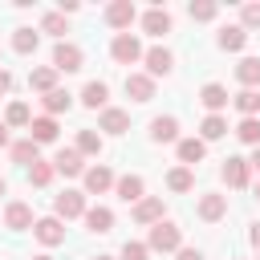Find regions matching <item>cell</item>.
I'll return each mask as SVG.
<instances>
[{
	"mask_svg": "<svg viewBox=\"0 0 260 260\" xmlns=\"http://www.w3.org/2000/svg\"><path fill=\"white\" fill-rule=\"evenodd\" d=\"M53 171H61V175H85V162H81V154H77V150H57Z\"/></svg>",
	"mask_w": 260,
	"mask_h": 260,
	"instance_id": "d6986e66",
	"label": "cell"
},
{
	"mask_svg": "<svg viewBox=\"0 0 260 260\" xmlns=\"http://www.w3.org/2000/svg\"><path fill=\"white\" fill-rule=\"evenodd\" d=\"M85 228L98 232V236L110 232V228H114V211H110V207H85Z\"/></svg>",
	"mask_w": 260,
	"mask_h": 260,
	"instance_id": "ffe728a7",
	"label": "cell"
},
{
	"mask_svg": "<svg viewBox=\"0 0 260 260\" xmlns=\"http://www.w3.org/2000/svg\"><path fill=\"white\" fill-rule=\"evenodd\" d=\"M232 102H236V110H240L244 118H256V110H260V89H240Z\"/></svg>",
	"mask_w": 260,
	"mask_h": 260,
	"instance_id": "f1b7e54d",
	"label": "cell"
},
{
	"mask_svg": "<svg viewBox=\"0 0 260 260\" xmlns=\"http://www.w3.org/2000/svg\"><path fill=\"white\" fill-rule=\"evenodd\" d=\"M187 12H191V20H215V4L211 0H199V4H187Z\"/></svg>",
	"mask_w": 260,
	"mask_h": 260,
	"instance_id": "8d00e7d4",
	"label": "cell"
},
{
	"mask_svg": "<svg viewBox=\"0 0 260 260\" xmlns=\"http://www.w3.org/2000/svg\"><path fill=\"white\" fill-rule=\"evenodd\" d=\"M28 138L41 146V142H57V118H32L28 122Z\"/></svg>",
	"mask_w": 260,
	"mask_h": 260,
	"instance_id": "2e32d148",
	"label": "cell"
},
{
	"mask_svg": "<svg viewBox=\"0 0 260 260\" xmlns=\"http://www.w3.org/2000/svg\"><path fill=\"white\" fill-rule=\"evenodd\" d=\"M203 154H207V142L203 138H179V158L183 162H203Z\"/></svg>",
	"mask_w": 260,
	"mask_h": 260,
	"instance_id": "cb8c5ba5",
	"label": "cell"
},
{
	"mask_svg": "<svg viewBox=\"0 0 260 260\" xmlns=\"http://www.w3.org/2000/svg\"><path fill=\"white\" fill-rule=\"evenodd\" d=\"M126 93H130L134 102H150V98H154V77H146V73H126Z\"/></svg>",
	"mask_w": 260,
	"mask_h": 260,
	"instance_id": "9c48e42d",
	"label": "cell"
},
{
	"mask_svg": "<svg viewBox=\"0 0 260 260\" xmlns=\"http://www.w3.org/2000/svg\"><path fill=\"white\" fill-rule=\"evenodd\" d=\"M252 244L260 248V223H252Z\"/></svg>",
	"mask_w": 260,
	"mask_h": 260,
	"instance_id": "7bdbcfd3",
	"label": "cell"
},
{
	"mask_svg": "<svg viewBox=\"0 0 260 260\" xmlns=\"http://www.w3.org/2000/svg\"><path fill=\"white\" fill-rule=\"evenodd\" d=\"M134 219H138V223H150V228H154V223L162 219V199H158V195H142V199L134 203Z\"/></svg>",
	"mask_w": 260,
	"mask_h": 260,
	"instance_id": "8992f818",
	"label": "cell"
},
{
	"mask_svg": "<svg viewBox=\"0 0 260 260\" xmlns=\"http://www.w3.org/2000/svg\"><path fill=\"white\" fill-rule=\"evenodd\" d=\"M236 77H240L244 89H256V85H260V57H244V61L236 65Z\"/></svg>",
	"mask_w": 260,
	"mask_h": 260,
	"instance_id": "44dd1931",
	"label": "cell"
},
{
	"mask_svg": "<svg viewBox=\"0 0 260 260\" xmlns=\"http://www.w3.org/2000/svg\"><path fill=\"white\" fill-rule=\"evenodd\" d=\"M4 191H8V187H4V179H0V195H4Z\"/></svg>",
	"mask_w": 260,
	"mask_h": 260,
	"instance_id": "bcb514c9",
	"label": "cell"
},
{
	"mask_svg": "<svg viewBox=\"0 0 260 260\" xmlns=\"http://www.w3.org/2000/svg\"><path fill=\"white\" fill-rule=\"evenodd\" d=\"M53 175H57V171H53V162H41V158H37V162L28 167V183H32V187H49V183H53Z\"/></svg>",
	"mask_w": 260,
	"mask_h": 260,
	"instance_id": "4dcf8cb0",
	"label": "cell"
},
{
	"mask_svg": "<svg viewBox=\"0 0 260 260\" xmlns=\"http://www.w3.org/2000/svg\"><path fill=\"white\" fill-rule=\"evenodd\" d=\"M142 28H146V37H167L171 32V12L167 8H150L142 16Z\"/></svg>",
	"mask_w": 260,
	"mask_h": 260,
	"instance_id": "30bf717a",
	"label": "cell"
},
{
	"mask_svg": "<svg viewBox=\"0 0 260 260\" xmlns=\"http://www.w3.org/2000/svg\"><path fill=\"white\" fill-rule=\"evenodd\" d=\"M102 130H106V134H126V130H130V114L118 110V106H106V110H102Z\"/></svg>",
	"mask_w": 260,
	"mask_h": 260,
	"instance_id": "8fae6325",
	"label": "cell"
},
{
	"mask_svg": "<svg viewBox=\"0 0 260 260\" xmlns=\"http://www.w3.org/2000/svg\"><path fill=\"white\" fill-rule=\"evenodd\" d=\"M171 65H175V57H171L167 49H150V53H146V77H167Z\"/></svg>",
	"mask_w": 260,
	"mask_h": 260,
	"instance_id": "5bb4252c",
	"label": "cell"
},
{
	"mask_svg": "<svg viewBox=\"0 0 260 260\" xmlns=\"http://www.w3.org/2000/svg\"><path fill=\"white\" fill-rule=\"evenodd\" d=\"M248 158H223V179H228V187H248Z\"/></svg>",
	"mask_w": 260,
	"mask_h": 260,
	"instance_id": "7c38bea8",
	"label": "cell"
},
{
	"mask_svg": "<svg viewBox=\"0 0 260 260\" xmlns=\"http://www.w3.org/2000/svg\"><path fill=\"white\" fill-rule=\"evenodd\" d=\"M223 215H228V195L207 191V195L199 199V219H203V223H215V219H223Z\"/></svg>",
	"mask_w": 260,
	"mask_h": 260,
	"instance_id": "5b68a950",
	"label": "cell"
},
{
	"mask_svg": "<svg viewBox=\"0 0 260 260\" xmlns=\"http://www.w3.org/2000/svg\"><path fill=\"white\" fill-rule=\"evenodd\" d=\"M240 28L248 32V28H260V4H244L240 8Z\"/></svg>",
	"mask_w": 260,
	"mask_h": 260,
	"instance_id": "74e56055",
	"label": "cell"
},
{
	"mask_svg": "<svg viewBox=\"0 0 260 260\" xmlns=\"http://www.w3.org/2000/svg\"><path fill=\"white\" fill-rule=\"evenodd\" d=\"M150 138L154 142H175L179 138V118H171V114L167 118H154L150 122Z\"/></svg>",
	"mask_w": 260,
	"mask_h": 260,
	"instance_id": "ac0fdd59",
	"label": "cell"
},
{
	"mask_svg": "<svg viewBox=\"0 0 260 260\" xmlns=\"http://www.w3.org/2000/svg\"><path fill=\"white\" fill-rule=\"evenodd\" d=\"M53 207H57V219H73V215H85V195L69 187V191H61V195H57V203H53Z\"/></svg>",
	"mask_w": 260,
	"mask_h": 260,
	"instance_id": "277c9868",
	"label": "cell"
},
{
	"mask_svg": "<svg viewBox=\"0 0 260 260\" xmlns=\"http://www.w3.org/2000/svg\"><path fill=\"white\" fill-rule=\"evenodd\" d=\"M106 24H110V28H130V24H134V4H130V0H114V4L106 8Z\"/></svg>",
	"mask_w": 260,
	"mask_h": 260,
	"instance_id": "ba28073f",
	"label": "cell"
},
{
	"mask_svg": "<svg viewBox=\"0 0 260 260\" xmlns=\"http://www.w3.org/2000/svg\"><path fill=\"white\" fill-rule=\"evenodd\" d=\"M37 41H41V37H37L32 28H16V32H12V49H16V53H37Z\"/></svg>",
	"mask_w": 260,
	"mask_h": 260,
	"instance_id": "1f68e13d",
	"label": "cell"
},
{
	"mask_svg": "<svg viewBox=\"0 0 260 260\" xmlns=\"http://www.w3.org/2000/svg\"><path fill=\"white\" fill-rule=\"evenodd\" d=\"M32 232H37V240H41V244H49V248H57V244L65 240V228H61V219H57V215L37 219V223H32Z\"/></svg>",
	"mask_w": 260,
	"mask_h": 260,
	"instance_id": "52a82bcc",
	"label": "cell"
},
{
	"mask_svg": "<svg viewBox=\"0 0 260 260\" xmlns=\"http://www.w3.org/2000/svg\"><path fill=\"white\" fill-rule=\"evenodd\" d=\"M248 167H256V171H260V146H256V154L248 158Z\"/></svg>",
	"mask_w": 260,
	"mask_h": 260,
	"instance_id": "ee69618b",
	"label": "cell"
},
{
	"mask_svg": "<svg viewBox=\"0 0 260 260\" xmlns=\"http://www.w3.org/2000/svg\"><path fill=\"white\" fill-rule=\"evenodd\" d=\"M93 260H114V256H93Z\"/></svg>",
	"mask_w": 260,
	"mask_h": 260,
	"instance_id": "c3c4849f",
	"label": "cell"
},
{
	"mask_svg": "<svg viewBox=\"0 0 260 260\" xmlns=\"http://www.w3.org/2000/svg\"><path fill=\"white\" fill-rule=\"evenodd\" d=\"M41 28H45V32H53V37H65V16H61V12H45Z\"/></svg>",
	"mask_w": 260,
	"mask_h": 260,
	"instance_id": "f35d334b",
	"label": "cell"
},
{
	"mask_svg": "<svg viewBox=\"0 0 260 260\" xmlns=\"http://www.w3.org/2000/svg\"><path fill=\"white\" fill-rule=\"evenodd\" d=\"M256 199H260V183H256Z\"/></svg>",
	"mask_w": 260,
	"mask_h": 260,
	"instance_id": "681fc988",
	"label": "cell"
},
{
	"mask_svg": "<svg viewBox=\"0 0 260 260\" xmlns=\"http://www.w3.org/2000/svg\"><path fill=\"white\" fill-rule=\"evenodd\" d=\"M146 252H150V248H146L142 240H126V244H122V260H146Z\"/></svg>",
	"mask_w": 260,
	"mask_h": 260,
	"instance_id": "ab89813d",
	"label": "cell"
},
{
	"mask_svg": "<svg viewBox=\"0 0 260 260\" xmlns=\"http://www.w3.org/2000/svg\"><path fill=\"white\" fill-rule=\"evenodd\" d=\"M4 223H8L12 232H24V228H32V207H28V203H8V211H4Z\"/></svg>",
	"mask_w": 260,
	"mask_h": 260,
	"instance_id": "e0dca14e",
	"label": "cell"
},
{
	"mask_svg": "<svg viewBox=\"0 0 260 260\" xmlns=\"http://www.w3.org/2000/svg\"><path fill=\"white\" fill-rule=\"evenodd\" d=\"M0 146H8V126L0 122Z\"/></svg>",
	"mask_w": 260,
	"mask_h": 260,
	"instance_id": "f6af8a7d",
	"label": "cell"
},
{
	"mask_svg": "<svg viewBox=\"0 0 260 260\" xmlns=\"http://www.w3.org/2000/svg\"><path fill=\"white\" fill-rule=\"evenodd\" d=\"M32 260H53V256H32Z\"/></svg>",
	"mask_w": 260,
	"mask_h": 260,
	"instance_id": "7dc6e473",
	"label": "cell"
},
{
	"mask_svg": "<svg viewBox=\"0 0 260 260\" xmlns=\"http://www.w3.org/2000/svg\"><path fill=\"white\" fill-rule=\"evenodd\" d=\"M223 134H228V122H223L219 114H207L203 126H199V138H203V142H215V138H223Z\"/></svg>",
	"mask_w": 260,
	"mask_h": 260,
	"instance_id": "4316f807",
	"label": "cell"
},
{
	"mask_svg": "<svg viewBox=\"0 0 260 260\" xmlns=\"http://www.w3.org/2000/svg\"><path fill=\"white\" fill-rule=\"evenodd\" d=\"M81 158L85 154H102V134L98 130H77V146H73Z\"/></svg>",
	"mask_w": 260,
	"mask_h": 260,
	"instance_id": "83f0119b",
	"label": "cell"
},
{
	"mask_svg": "<svg viewBox=\"0 0 260 260\" xmlns=\"http://www.w3.org/2000/svg\"><path fill=\"white\" fill-rule=\"evenodd\" d=\"M236 134H240V142H248V146H260V118H244V122L236 126Z\"/></svg>",
	"mask_w": 260,
	"mask_h": 260,
	"instance_id": "e575fe53",
	"label": "cell"
},
{
	"mask_svg": "<svg viewBox=\"0 0 260 260\" xmlns=\"http://www.w3.org/2000/svg\"><path fill=\"white\" fill-rule=\"evenodd\" d=\"M12 158H16V162H24V167H32V162H37V142H32V138L12 142Z\"/></svg>",
	"mask_w": 260,
	"mask_h": 260,
	"instance_id": "d6a6232c",
	"label": "cell"
},
{
	"mask_svg": "<svg viewBox=\"0 0 260 260\" xmlns=\"http://www.w3.org/2000/svg\"><path fill=\"white\" fill-rule=\"evenodd\" d=\"M199 102H203V106H207L211 114H219V110L228 106V89H223L219 81H207V85L199 89Z\"/></svg>",
	"mask_w": 260,
	"mask_h": 260,
	"instance_id": "9a60e30c",
	"label": "cell"
},
{
	"mask_svg": "<svg viewBox=\"0 0 260 260\" xmlns=\"http://www.w3.org/2000/svg\"><path fill=\"white\" fill-rule=\"evenodd\" d=\"M41 106H45V118L65 114V110H69V93H65V89H53V93H45V98H41Z\"/></svg>",
	"mask_w": 260,
	"mask_h": 260,
	"instance_id": "f546056e",
	"label": "cell"
},
{
	"mask_svg": "<svg viewBox=\"0 0 260 260\" xmlns=\"http://www.w3.org/2000/svg\"><path fill=\"white\" fill-rule=\"evenodd\" d=\"M114 187H118V199H122V203H138V199H142V179H138V175H122Z\"/></svg>",
	"mask_w": 260,
	"mask_h": 260,
	"instance_id": "d4e9b609",
	"label": "cell"
},
{
	"mask_svg": "<svg viewBox=\"0 0 260 260\" xmlns=\"http://www.w3.org/2000/svg\"><path fill=\"white\" fill-rule=\"evenodd\" d=\"M8 85H12V73H8V69H0V93H8Z\"/></svg>",
	"mask_w": 260,
	"mask_h": 260,
	"instance_id": "b9f144b4",
	"label": "cell"
},
{
	"mask_svg": "<svg viewBox=\"0 0 260 260\" xmlns=\"http://www.w3.org/2000/svg\"><path fill=\"white\" fill-rule=\"evenodd\" d=\"M28 122H32L28 106H24V102H12V106H8V114H4V126H28Z\"/></svg>",
	"mask_w": 260,
	"mask_h": 260,
	"instance_id": "d590c367",
	"label": "cell"
},
{
	"mask_svg": "<svg viewBox=\"0 0 260 260\" xmlns=\"http://www.w3.org/2000/svg\"><path fill=\"white\" fill-rule=\"evenodd\" d=\"M248 45V32L240 28V24H228L223 32H219V49H228V53H240Z\"/></svg>",
	"mask_w": 260,
	"mask_h": 260,
	"instance_id": "484cf974",
	"label": "cell"
},
{
	"mask_svg": "<svg viewBox=\"0 0 260 260\" xmlns=\"http://www.w3.org/2000/svg\"><path fill=\"white\" fill-rule=\"evenodd\" d=\"M175 260H203V256H199L195 248H179V256H175Z\"/></svg>",
	"mask_w": 260,
	"mask_h": 260,
	"instance_id": "60d3db41",
	"label": "cell"
},
{
	"mask_svg": "<svg viewBox=\"0 0 260 260\" xmlns=\"http://www.w3.org/2000/svg\"><path fill=\"white\" fill-rule=\"evenodd\" d=\"M106 98H110V85H106V81H85L81 102H85L89 110H102V106H106Z\"/></svg>",
	"mask_w": 260,
	"mask_h": 260,
	"instance_id": "603a6c76",
	"label": "cell"
},
{
	"mask_svg": "<svg viewBox=\"0 0 260 260\" xmlns=\"http://www.w3.org/2000/svg\"><path fill=\"white\" fill-rule=\"evenodd\" d=\"M28 85H32L37 93H53V89H57V69H53V65L32 69V73H28Z\"/></svg>",
	"mask_w": 260,
	"mask_h": 260,
	"instance_id": "7402d4cb",
	"label": "cell"
},
{
	"mask_svg": "<svg viewBox=\"0 0 260 260\" xmlns=\"http://www.w3.org/2000/svg\"><path fill=\"white\" fill-rule=\"evenodd\" d=\"M85 65V53L73 45V41H57V49H53V69L57 73H77Z\"/></svg>",
	"mask_w": 260,
	"mask_h": 260,
	"instance_id": "7a4b0ae2",
	"label": "cell"
},
{
	"mask_svg": "<svg viewBox=\"0 0 260 260\" xmlns=\"http://www.w3.org/2000/svg\"><path fill=\"white\" fill-rule=\"evenodd\" d=\"M167 187H171V191H191V187H195V175H191L187 167H175V171L167 175Z\"/></svg>",
	"mask_w": 260,
	"mask_h": 260,
	"instance_id": "836d02e7",
	"label": "cell"
},
{
	"mask_svg": "<svg viewBox=\"0 0 260 260\" xmlns=\"http://www.w3.org/2000/svg\"><path fill=\"white\" fill-rule=\"evenodd\" d=\"M110 187H114V171H110V167H102V162H98V167H89V171H85V191L102 195V191H110Z\"/></svg>",
	"mask_w": 260,
	"mask_h": 260,
	"instance_id": "4fadbf2b",
	"label": "cell"
},
{
	"mask_svg": "<svg viewBox=\"0 0 260 260\" xmlns=\"http://www.w3.org/2000/svg\"><path fill=\"white\" fill-rule=\"evenodd\" d=\"M146 248H154V252H179V248H183V228L171 223V219H158V223L150 228Z\"/></svg>",
	"mask_w": 260,
	"mask_h": 260,
	"instance_id": "6da1fadb",
	"label": "cell"
},
{
	"mask_svg": "<svg viewBox=\"0 0 260 260\" xmlns=\"http://www.w3.org/2000/svg\"><path fill=\"white\" fill-rule=\"evenodd\" d=\"M110 53H114V61H118V65H134V61L142 57V45H138V37H134V32H118V37H114V45H110Z\"/></svg>",
	"mask_w": 260,
	"mask_h": 260,
	"instance_id": "3957f363",
	"label": "cell"
}]
</instances>
